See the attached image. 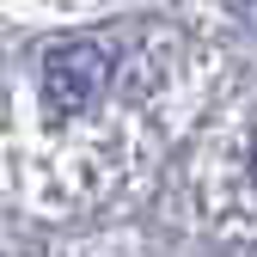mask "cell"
Returning a JSON list of instances; mask_svg holds the SVG:
<instances>
[{"label": "cell", "mask_w": 257, "mask_h": 257, "mask_svg": "<svg viewBox=\"0 0 257 257\" xmlns=\"http://www.w3.org/2000/svg\"><path fill=\"white\" fill-rule=\"evenodd\" d=\"M251 172H257V147H251Z\"/></svg>", "instance_id": "3957f363"}, {"label": "cell", "mask_w": 257, "mask_h": 257, "mask_svg": "<svg viewBox=\"0 0 257 257\" xmlns=\"http://www.w3.org/2000/svg\"><path fill=\"white\" fill-rule=\"evenodd\" d=\"M104 80H110V55L92 43H68L43 61V98L55 116H80L86 104H98Z\"/></svg>", "instance_id": "6da1fadb"}, {"label": "cell", "mask_w": 257, "mask_h": 257, "mask_svg": "<svg viewBox=\"0 0 257 257\" xmlns=\"http://www.w3.org/2000/svg\"><path fill=\"white\" fill-rule=\"evenodd\" d=\"M239 13H245V25L257 31V0H239Z\"/></svg>", "instance_id": "7a4b0ae2"}]
</instances>
